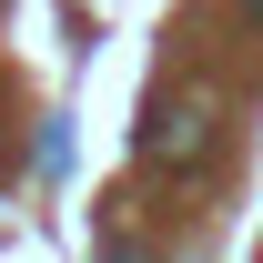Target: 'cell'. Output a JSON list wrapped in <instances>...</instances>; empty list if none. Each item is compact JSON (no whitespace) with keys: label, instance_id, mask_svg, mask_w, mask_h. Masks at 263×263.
Instances as JSON below:
<instances>
[{"label":"cell","instance_id":"cell-1","mask_svg":"<svg viewBox=\"0 0 263 263\" xmlns=\"http://www.w3.org/2000/svg\"><path fill=\"white\" fill-rule=\"evenodd\" d=\"M152 152H162V162H193V152H202V122H193V111H162Z\"/></svg>","mask_w":263,"mask_h":263}]
</instances>
